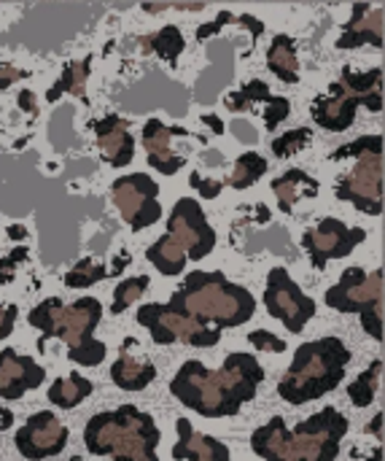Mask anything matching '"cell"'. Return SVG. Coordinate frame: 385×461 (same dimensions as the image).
Segmentation results:
<instances>
[{
    "mask_svg": "<svg viewBox=\"0 0 385 461\" xmlns=\"http://www.w3.org/2000/svg\"><path fill=\"white\" fill-rule=\"evenodd\" d=\"M270 100H273V92H270V86H267L264 81H259V78L248 81L243 89H237V92H229V95L224 97L227 108H229V111H235V113L254 111L259 103H270Z\"/></svg>",
    "mask_w": 385,
    "mask_h": 461,
    "instance_id": "30",
    "label": "cell"
},
{
    "mask_svg": "<svg viewBox=\"0 0 385 461\" xmlns=\"http://www.w3.org/2000/svg\"><path fill=\"white\" fill-rule=\"evenodd\" d=\"M148 284H151V278H148V276H138V278H124V281H119V286L113 289V305H111V313H113V316L124 313L132 303H138V300L146 294Z\"/></svg>",
    "mask_w": 385,
    "mask_h": 461,
    "instance_id": "34",
    "label": "cell"
},
{
    "mask_svg": "<svg viewBox=\"0 0 385 461\" xmlns=\"http://www.w3.org/2000/svg\"><path fill=\"white\" fill-rule=\"evenodd\" d=\"M229 22H235V14H232V11H219L213 22H208V24H200V27H197V41H200V43H205L210 35H219Z\"/></svg>",
    "mask_w": 385,
    "mask_h": 461,
    "instance_id": "41",
    "label": "cell"
},
{
    "mask_svg": "<svg viewBox=\"0 0 385 461\" xmlns=\"http://www.w3.org/2000/svg\"><path fill=\"white\" fill-rule=\"evenodd\" d=\"M310 138H313V130H308V127L289 130V132H283L281 138L273 140V154H275L278 159H286V157L302 151V149L310 143Z\"/></svg>",
    "mask_w": 385,
    "mask_h": 461,
    "instance_id": "35",
    "label": "cell"
},
{
    "mask_svg": "<svg viewBox=\"0 0 385 461\" xmlns=\"http://www.w3.org/2000/svg\"><path fill=\"white\" fill-rule=\"evenodd\" d=\"M267 68L273 76H278L283 84L300 81V59H297V43L291 35H275L267 49Z\"/></svg>",
    "mask_w": 385,
    "mask_h": 461,
    "instance_id": "24",
    "label": "cell"
},
{
    "mask_svg": "<svg viewBox=\"0 0 385 461\" xmlns=\"http://www.w3.org/2000/svg\"><path fill=\"white\" fill-rule=\"evenodd\" d=\"M178 443L173 446V459L175 461H229V448L210 438L194 432L189 419H178Z\"/></svg>",
    "mask_w": 385,
    "mask_h": 461,
    "instance_id": "20",
    "label": "cell"
},
{
    "mask_svg": "<svg viewBox=\"0 0 385 461\" xmlns=\"http://www.w3.org/2000/svg\"><path fill=\"white\" fill-rule=\"evenodd\" d=\"M264 308L273 319H278L291 335H300L308 321L316 316V300L308 297L286 267H273L264 289Z\"/></svg>",
    "mask_w": 385,
    "mask_h": 461,
    "instance_id": "10",
    "label": "cell"
},
{
    "mask_svg": "<svg viewBox=\"0 0 385 461\" xmlns=\"http://www.w3.org/2000/svg\"><path fill=\"white\" fill-rule=\"evenodd\" d=\"M46 381V370L24 354H16L13 348L0 351V400H22L27 392L38 389Z\"/></svg>",
    "mask_w": 385,
    "mask_h": 461,
    "instance_id": "17",
    "label": "cell"
},
{
    "mask_svg": "<svg viewBox=\"0 0 385 461\" xmlns=\"http://www.w3.org/2000/svg\"><path fill=\"white\" fill-rule=\"evenodd\" d=\"M138 324L151 335V340L157 346H170V343L181 340L194 348H210V346H219V340H221V330L208 327L197 319H189L162 303L143 305L138 311Z\"/></svg>",
    "mask_w": 385,
    "mask_h": 461,
    "instance_id": "8",
    "label": "cell"
},
{
    "mask_svg": "<svg viewBox=\"0 0 385 461\" xmlns=\"http://www.w3.org/2000/svg\"><path fill=\"white\" fill-rule=\"evenodd\" d=\"M189 186L197 189V194H202L205 200H216V197L221 194V189H224V181L208 178V176H202V173H192V176H189Z\"/></svg>",
    "mask_w": 385,
    "mask_h": 461,
    "instance_id": "39",
    "label": "cell"
},
{
    "mask_svg": "<svg viewBox=\"0 0 385 461\" xmlns=\"http://www.w3.org/2000/svg\"><path fill=\"white\" fill-rule=\"evenodd\" d=\"M70 435L67 427L51 413L40 411L30 416L16 432H13V446L27 461H43L51 456H59L67 446Z\"/></svg>",
    "mask_w": 385,
    "mask_h": 461,
    "instance_id": "15",
    "label": "cell"
},
{
    "mask_svg": "<svg viewBox=\"0 0 385 461\" xmlns=\"http://www.w3.org/2000/svg\"><path fill=\"white\" fill-rule=\"evenodd\" d=\"M167 235L184 249L186 259H205L216 249V230L208 224L202 205L194 197H181L167 216Z\"/></svg>",
    "mask_w": 385,
    "mask_h": 461,
    "instance_id": "11",
    "label": "cell"
},
{
    "mask_svg": "<svg viewBox=\"0 0 385 461\" xmlns=\"http://www.w3.org/2000/svg\"><path fill=\"white\" fill-rule=\"evenodd\" d=\"M337 200L351 203L367 216L383 213V154L359 157L356 167L337 181Z\"/></svg>",
    "mask_w": 385,
    "mask_h": 461,
    "instance_id": "12",
    "label": "cell"
},
{
    "mask_svg": "<svg viewBox=\"0 0 385 461\" xmlns=\"http://www.w3.org/2000/svg\"><path fill=\"white\" fill-rule=\"evenodd\" d=\"M364 240H367V230L348 227L340 219H324L316 230H308L302 235V246L310 254L316 270H324L332 259H345Z\"/></svg>",
    "mask_w": 385,
    "mask_h": 461,
    "instance_id": "14",
    "label": "cell"
},
{
    "mask_svg": "<svg viewBox=\"0 0 385 461\" xmlns=\"http://www.w3.org/2000/svg\"><path fill=\"white\" fill-rule=\"evenodd\" d=\"M92 392H94L92 381H86L81 373H70L67 378H57L51 389L46 392V397L54 408L70 411V408H78L84 400H89Z\"/></svg>",
    "mask_w": 385,
    "mask_h": 461,
    "instance_id": "25",
    "label": "cell"
},
{
    "mask_svg": "<svg viewBox=\"0 0 385 461\" xmlns=\"http://www.w3.org/2000/svg\"><path fill=\"white\" fill-rule=\"evenodd\" d=\"M367 105L372 113H378L383 108V95L378 97H362L356 92H351L348 86H343L340 81L329 84V95H321L313 100L310 116L318 127L329 130V132H345L354 127L356 122V111Z\"/></svg>",
    "mask_w": 385,
    "mask_h": 461,
    "instance_id": "13",
    "label": "cell"
},
{
    "mask_svg": "<svg viewBox=\"0 0 385 461\" xmlns=\"http://www.w3.org/2000/svg\"><path fill=\"white\" fill-rule=\"evenodd\" d=\"M367 154H383V138L381 135H362V138H356V140H351V143H345V146H340L335 154H332V159L337 162V159H348V157H367Z\"/></svg>",
    "mask_w": 385,
    "mask_h": 461,
    "instance_id": "36",
    "label": "cell"
},
{
    "mask_svg": "<svg viewBox=\"0 0 385 461\" xmlns=\"http://www.w3.org/2000/svg\"><path fill=\"white\" fill-rule=\"evenodd\" d=\"M202 122H205V124H208V127H210V130H213L216 135L227 132V130H224V122H221V119H219L216 113H202Z\"/></svg>",
    "mask_w": 385,
    "mask_h": 461,
    "instance_id": "47",
    "label": "cell"
},
{
    "mask_svg": "<svg viewBox=\"0 0 385 461\" xmlns=\"http://www.w3.org/2000/svg\"><path fill=\"white\" fill-rule=\"evenodd\" d=\"M111 381L121 392H143L157 381V367L151 362H138L127 351H121V357L111 367Z\"/></svg>",
    "mask_w": 385,
    "mask_h": 461,
    "instance_id": "22",
    "label": "cell"
},
{
    "mask_svg": "<svg viewBox=\"0 0 385 461\" xmlns=\"http://www.w3.org/2000/svg\"><path fill=\"white\" fill-rule=\"evenodd\" d=\"M27 257H30L27 246H16L8 257L0 259V286H8V284L16 278V267H19L22 262H27Z\"/></svg>",
    "mask_w": 385,
    "mask_h": 461,
    "instance_id": "38",
    "label": "cell"
},
{
    "mask_svg": "<svg viewBox=\"0 0 385 461\" xmlns=\"http://www.w3.org/2000/svg\"><path fill=\"white\" fill-rule=\"evenodd\" d=\"M16 319H19V308L16 305H0V340H5L13 332Z\"/></svg>",
    "mask_w": 385,
    "mask_h": 461,
    "instance_id": "42",
    "label": "cell"
},
{
    "mask_svg": "<svg viewBox=\"0 0 385 461\" xmlns=\"http://www.w3.org/2000/svg\"><path fill=\"white\" fill-rule=\"evenodd\" d=\"M184 49H186V41H184V32L175 24H165L159 32L143 38V51H157L170 65L178 62V57L184 54Z\"/></svg>",
    "mask_w": 385,
    "mask_h": 461,
    "instance_id": "28",
    "label": "cell"
},
{
    "mask_svg": "<svg viewBox=\"0 0 385 461\" xmlns=\"http://www.w3.org/2000/svg\"><path fill=\"white\" fill-rule=\"evenodd\" d=\"M27 76H30L27 70L13 68V65H8V62H0V89H8L11 84L22 81V78H27Z\"/></svg>",
    "mask_w": 385,
    "mask_h": 461,
    "instance_id": "43",
    "label": "cell"
},
{
    "mask_svg": "<svg viewBox=\"0 0 385 461\" xmlns=\"http://www.w3.org/2000/svg\"><path fill=\"white\" fill-rule=\"evenodd\" d=\"M162 435L157 421L135 405L97 413L84 427V446L92 456L113 461H159L157 446Z\"/></svg>",
    "mask_w": 385,
    "mask_h": 461,
    "instance_id": "4",
    "label": "cell"
},
{
    "mask_svg": "<svg viewBox=\"0 0 385 461\" xmlns=\"http://www.w3.org/2000/svg\"><path fill=\"white\" fill-rule=\"evenodd\" d=\"M167 305L216 330L240 327L251 321L256 313V297L246 286L227 281L224 273H205V270L189 273L181 281V286L173 292Z\"/></svg>",
    "mask_w": 385,
    "mask_h": 461,
    "instance_id": "3",
    "label": "cell"
},
{
    "mask_svg": "<svg viewBox=\"0 0 385 461\" xmlns=\"http://www.w3.org/2000/svg\"><path fill=\"white\" fill-rule=\"evenodd\" d=\"M324 303L340 313H359L364 332L383 340V270L367 276L364 267H348Z\"/></svg>",
    "mask_w": 385,
    "mask_h": 461,
    "instance_id": "6",
    "label": "cell"
},
{
    "mask_svg": "<svg viewBox=\"0 0 385 461\" xmlns=\"http://www.w3.org/2000/svg\"><path fill=\"white\" fill-rule=\"evenodd\" d=\"M273 192H275L278 208L283 213H291L300 197H316L318 194V181L310 173L294 167V170H286L283 176H278L273 181Z\"/></svg>",
    "mask_w": 385,
    "mask_h": 461,
    "instance_id": "21",
    "label": "cell"
},
{
    "mask_svg": "<svg viewBox=\"0 0 385 461\" xmlns=\"http://www.w3.org/2000/svg\"><path fill=\"white\" fill-rule=\"evenodd\" d=\"M345 435L348 419L337 408H324L289 432L286 456L289 461H335Z\"/></svg>",
    "mask_w": 385,
    "mask_h": 461,
    "instance_id": "7",
    "label": "cell"
},
{
    "mask_svg": "<svg viewBox=\"0 0 385 461\" xmlns=\"http://www.w3.org/2000/svg\"><path fill=\"white\" fill-rule=\"evenodd\" d=\"M354 16L345 24L343 35L337 38V49H359L364 43L381 49L383 46V27H385V8L383 5H370V3H354Z\"/></svg>",
    "mask_w": 385,
    "mask_h": 461,
    "instance_id": "19",
    "label": "cell"
},
{
    "mask_svg": "<svg viewBox=\"0 0 385 461\" xmlns=\"http://www.w3.org/2000/svg\"><path fill=\"white\" fill-rule=\"evenodd\" d=\"M89 70H92V57L65 65V70H62V76L57 78V84L46 92V100H49V103H57L65 92L73 95V97H78V100H89V97H86V78H89Z\"/></svg>",
    "mask_w": 385,
    "mask_h": 461,
    "instance_id": "27",
    "label": "cell"
},
{
    "mask_svg": "<svg viewBox=\"0 0 385 461\" xmlns=\"http://www.w3.org/2000/svg\"><path fill=\"white\" fill-rule=\"evenodd\" d=\"M354 354L340 338H321L297 348L294 362L278 384L281 400L289 405H308L332 394L348 373Z\"/></svg>",
    "mask_w": 385,
    "mask_h": 461,
    "instance_id": "5",
    "label": "cell"
},
{
    "mask_svg": "<svg viewBox=\"0 0 385 461\" xmlns=\"http://www.w3.org/2000/svg\"><path fill=\"white\" fill-rule=\"evenodd\" d=\"M248 343H254L259 351H270V354H283L286 351V340H281L278 335H273L267 330H254L248 335Z\"/></svg>",
    "mask_w": 385,
    "mask_h": 461,
    "instance_id": "40",
    "label": "cell"
},
{
    "mask_svg": "<svg viewBox=\"0 0 385 461\" xmlns=\"http://www.w3.org/2000/svg\"><path fill=\"white\" fill-rule=\"evenodd\" d=\"M262 113H264V127L273 132V130H278L281 122L289 119V113H291V100H289V97H275V95H273V100L264 103Z\"/></svg>",
    "mask_w": 385,
    "mask_h": 461,
    "instance_id": "37",
    "label": "cell"
},
{
    "mask_svg": "<svg viewBox=\"0 0 385 461\" xmlns=\"http://www.w3.org/2000/svg\"><path fill=\"white\" fill-rule=\"evenodd\" d=\"M286 440H289V427L281 416H275L251 435V448L264 461H289Z\"/></svg>",
    "mask_w": 385,
    "mask_h": 461,
    "instance_id": "23",
    "label": "cell"
},
{
    "mask_svg": "<svg viewBox=\"0 0 385 461\" xmlns=\"http://www.w3.org/2000/svg\"><path fill=\"white\" fill-rule=\"evenodd\" d=\"M189 138L192 130L186 127H167L162 124L159 119H148L143 124V149H146V157H148V165L162 173V176H175L178 170H184L186 165V157L184 154H175V149L170 146V138Z\"/></svg>",
    "mask_w": 385,
    "mask_h": 461,
    "instance_id": "16",
    "label": "cell"
},
{
    "mask_svg": "<svg viewBox=\"0 0 385 461\" xmlns=\"http://www.w3.org/2000/svg\"><path fill=\"white\" fill-rule=\"evenodd\" d=\"M103 319V305L94 297H81L73 305H62V300L49 297L35 305L27 316V324L40 332L38 348L57 338L67 346V359L81 367H97L105 362V343L94 340V330Z\"/></svg>",
    "mask_w": 385,
    "mask_h": 461,
    "instance_id": "2",
    "label": "cell"
},
{
    "mask_svg": "<svg viewBox=\"0 0 385 461\" xmlns=\"http://www.w3.org/2000/svg\"><path fill=\"white\" fill-rule=\"evenodd\" d=\"M267 167L270 165H267V159L259 151H246V154L237 157L235 170L229 173V178L224 184H229L232 189H248V186H254L267 173Z\"/></svg>",
    "mask_w": 385,
    "mask_h": 461,
    "instance_id": "29",
    "label": "cell"
},
{
    "mask_svg": "<svg viewBox=\"0 0 385 461\" xmlns=\"http://www.w3.org/2000/svg\"><path fill=\"white\" fill-rule=\"evenodd\" d=\"M381 373H383V362L375 359L351 386H348V397L356 408H370L375 402L378 394V384H381Z\"/></svg>",
    "mask_w": 385,
    "mask_h": 461,
    "instance_id": "31",
    "label": "cell"
},
{
    "mask_svg": "<svg viewBox=\"0 0 385 461\" xmlns=\"http://www.w3.org/2000/svg\"><path fill=\"white\" fill-rule=\"evenodd\" d=\"M16 103H19V108L27 111L30 116H38V97H35L30 89H22L19 97H16Z\"/></svg>",
    "mask_w": 385,
    "mask_h": 461,
    "instance_id": "45",
    "label": "cell"
},
{
    "mask_svg": "<svg viewBox=\"0 0 385 461\" xmlns=\"http://www.w3.org/2000/svg\"><path fill=\"white\" fill-rule=\"evenodd\" d=\"M264 381V367L254 354H229L221 370H208L202 362L189 359L170 381V394L202 419L237 416L251 402Z\"/></svg>",
    "mask_w": 385,
    "mask_h": 461,
    "instance_id": "1",
    "label": "cell"
},
{
    "mask_svg": "<svg viewBox=\"0 0 385 461\" xmlns=\"http://www.w3.org/2000/svg\"><path fill=\"white\" fill-rule=\"evenodd\" d=\"M235 22L251 32V49H254V43H256V41H259V35L264 32V24H262L256 16H251V14H240V16H235ZM251 49H248V51H251Z\"/></svg>",
    "mask_w": 385,
    "mask_h": 461,
    "instance_id": "44",
    "label": "cell"
},
{
    "mask_svg": "<svg viewBox=\"0 0 385 461\" xmlns=\"http://www.w3.org/2000/svg\"><path fill=\"white\" fill-rule=\"evenodd\" d=\"M11 427H13V413L5 411V408H0V432H5V429H11Z\"/></svg>",
    "mask_w": 385,
    "mask_h": 461,
    "instance_id": "49",
    "label": "cell"
},
{
    "mask_svg": "<svg viewBox=\"0 0 385 461\" xmlns=\"http://www.w3.org/2000/svg\"><path fill=\"white\" fill-rule=\"evenodd\" d=\"M364 432H370L372 438L383 440V413H375V419L370 421V427H367Z\"/></svg>",
    "mask_w": 385,
    "mask_h": 461,
    "instance_id": "46",
    "label": "cell"
},
{
    "mask_svg": "<svg viewBox=\"0 0 385 461\" xmlns=\"http://www.w3.org/2000/svg\"><path fill=\"white\" fill-rule=\"evenodd\" d=\"M111 200L132 232H140L157 224L162 216L159 184L148 173H130V176L116 178L111 186Z\"/></svg>",
    "mask_w": 385,
    "mask_h": 461,
    "instance_id": "9",
    "label": "cell"
},
{
    "mask_svg": "<svg viewBox=\"0 0 385 461\" xmlns=\"http://www.w3.org/2000/svg\"><path fill=\"white\" fill-rule=\"evenodd\" d=\"M105 276H111V267L103 265V262H94V259H78L73 270L65 273V286L70 289H86V286H94L100 284Z\"/></svg>",
    "mask_w": 385,
    "mask_h": 461,
    "instance_id": "32",
    "label": "cell"
},
{
    "mask_svg": "<svg viewBox=\"0 0 385 461\" xmlns=\"http://www.w3.org/2000/svg\"><path fill=\"white\" fill-rule=\"evenodd\" d=\"M5 235H8L11 240H24V238H27V230H24L22 224H11V227L5 230Z\"/></svg>",
    "mask_w": 385,
    "mask_h": 461,
    "instance_id": "48",
    "label": "cell"
},
{
    "mask_svg": "<svg viewBox=\"0 0 385 461\" xmlns=\"http://www.w3.org/2000/svg\"><path fill=\"white\" fill-rule=\"evenodd\" d=\"M381 81H383L381 68H372V70H364V73H356L354 68H343V76H340V84L348 86L351 92L362 95V97H378L381 95Z\"/></svg>",
    "mask_w": 385,
    "mask_h": 461,
    "instance_id": "33",
    "label": "cell"
},
{
    "mask_svg": "<svg viewBox=\"0 0 385 461\" xmlns=\"http://www.w3.org/2000/svg\"><path fill=\"white\" fill-rule=\"evenodd\" d=\"M103 159L111 167H127L135 159V140L130 135V122L119 113H108L92 122Z\"/></svg>",
    "mask_w": 385,
    "mask_h": 461,
    "instance_id": "18",
    "label": "cell"
},
{
    "mask_svg": "<svg viewBox=\"0 0 385 461\" xmlns=\"http://www.w3.org/2000/svg\"><path fill=\"white\" fill-rule=\"evenodd\" d=\"M146 259L162 273V276H167V278H173V276H181L184 270H186V254H184V249L165 232L157 243H151L148 249H146Z\"/></svg>",
    "mask_w": 385,
    "mask_h": 461,
    "instance_id": "26",
    "label": "cell"
}]
</instances>
